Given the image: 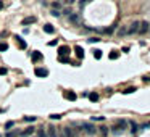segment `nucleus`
Instances as JSON below:
<instances>
[{
  "instance_id": "12",
  "label": "nucleus",
  "mask_w": 150,
  "mask_h": 137,
  "mask_svg": "<svg viewBox=\"0 0 150 137\" xmlns=\"http://www.w3.org/2000/svg\"><path fill=\"white\" fill-rule=\"evenodd\" d=\"M32 23H36V16H28V18H24L23 21H21V24L26 26V24H32Z\"/></svg>"
},
{
  "instance_id": "41",
  "label": "nucleus",
  "mask_w": 150,
  "mask_h": 137,
  "mask_svg": "<svg viewBox=\"0 0 150 137\" xmlns=\"http://www.w3.org/2000/svg\"><path fill=\"white\" fill-rule=\"evenodd\" d=\"M2 8H3V2H2V0H0V10H2Z\"/></svg>"
},
{
  "instance_id": "9",
  "label": "nucleus",
  "mask_w": 150,
  "mask_h": 137,
  "mask_svg": "<svg viewBox=\"0 0 150 137\" xmlns=\"http://www.w3.org/2000/svg\"><path fill=\"white\" fill-rule=\"evenodd\" d=\"M148 29H150V24L147 23V21H142V23L139 24V32H140V34H145Z\"/></svg>"
},
{
  "instance_id": "22",
  "label": "nucleus",
  "mask_w": 150,
  "mask_h": 137,
  "mask_svg": "<svg viewBox=\"0 0 150 137\" xmlns=\"http://www.w3.org/2000/svg\"><path fill=\"white\" fill-rule=\"evenodd\" d=\"M60 63H69V56H60Z\"/></svg>"
},
{
  "instance_id": "6",
  "label": "nucleus",
  "mask_w": 150,
  "mask_h": 137,
  "mask_svg": "<svg viewBox=\"0 0 150 137\" xmlns=\"http://www.w3.org/2000/svg\"><path fill=\"white\" fill-rule=\"evenodd\" d=\"M34 73H36L37 77H47L48 76V71L45 68H36V69H34Z\"/></svg>"
},
{
  "instance_id": "37",
  "label": "nucleus",
  "mask_w": 150,
  "mask_h": 137,
  "mask_svg": "<svg viewBox=\"0 0 150 137\" xmlns=\"http://www.w3.org/2000/svg\"><path fill=\"white\" fill-rule=\"evenodd\" d=\"M3 74H7V68H0V76H3Z\"/></svg>"
},
{
  "instance_id": "40",
  "label": "nucleus",
  "mask_w": 150,
  "mask_h": 137,
  "mask_svg": "<svg viewBox=\"0 0 150 137\" xmlns=\"http://www.w3.org/2000/svg\"><path fill=\"white\" fill-rule=\"evenodd\" d=\"M113 29H115V28H108V29H105V32L110 34V32H113Z\"/></svg>"
},
{
  "instance_id": "18",
  "label": "nucleus",
  "mask_w": 150,
  "mask_h": 137,
  "mask_svg": "<svg viewBox=\"0 0 150 137\" xmlns=\"http://www.w3.org/2000/svg\"><path fill=\"white\" fill-rule=\"evenodd\" d=\"M126 34H127V28H124V26H123V28H120V29H118V36H126Z\"/></svg>"
},
{
  "instance_id": "24",
  "label": "nucleus",
  "mask_w": 150,
  "mask_h": 137,
  "mask_svg": "<svg viewBox=\"0 0 150 137\" xmlns=\"http://www.w3.org/2000/svg\"><path fill=\"white\" fill-rule=\"evenodd\" d=\"M118 56H120V53H118V52H111V53H110V58H111V60H116Z\"/></svg>"
},
{
  "instance_id": "23",
  "label": "nucleus",
  "mask_w": 150,
  "mask_h": 137,
  "mask_svg": "<svg viewBox=\"0 0 150 137\" xmlns=\"http://www.w3.org/2000/svg\"><path fill=\"white\" fill-rule=\"evenodd\" d=\"M8 50V44H0V52H7Z\"/></svg>"
},
{
  "instance_id": "1",
  "label": "nucleus",
  "mask_w": 150,
  "mask_h": 137,
  "mask_svg": "<svg viewBox=\"0 0 150 137\" xmlns=\"http://www.w3.org/2000/svg\"><path fill=\"white\" fill-rule=\"evenodd\" d=\"M126 127H127V121H126V119H118V121L113 124L111 131L115 132V134H120V132H123Z\"/></svg>"
},
{
  "instance_id": "43",
  "label": "nucleus",
  "mask_w": 150,
  "mask_h": 137,
  "mask_svg": "<svg viewBox=\"0 0 150 137\" xmlns=\"http://www.w3.org/2000/svg\"><path fill=\"white\" fill-rule=\"evenodd\" d=\"M0 137H2V135H0Z\"/></svg>"
},
{
  "instance_id": "25",
  "label": "nucleus",
  "mask_w": 150,
  "mask_h": 137,
  "mask_svg": "<svg viewBox=\"0 0 150 137\" xmlns=\"http://www.w3.org/2000/svg\"><path fill=\"white\" fill-rule=\"evenodd\" d=\"M129 124H131V127H132V129H131L132 132H136V131H137V124H136L134 121H129Z\"/></svg>"
},
{
  "instance_id": "38",
  "label": "nucleus",
  "mask_w": 150,
  "mask_h": 137,
  "mask_svg": "<svg viewBox=\"0 0 150 137\" xmlns=\"http://www.w3.org/2000/svg\"><path fill=\"white\" fill-rule=\"evenodd\" d=\"M5 137H16V134H15V132H8Z\"/></svg>"
},
{
  "instance_id": "35",
  "label": "nucleus",
  "mask_w": 150,
  "mask_h": 137,
  "mask_svg": "<svg viewBox=\"0 0 150 137\" xmlns=\"http://www.w3.org/2000/svg\"><path fill=\"white\" fill-rule=\"evenodd\" d=\"M99 41H100L99 37H92V39H89V42H90V44H94V42H99Z\"/></svg>"
},
{
  "instance_id": "30",
  "label": "nucleus",
  "mask_w": 150,
  "mask_h": 137,
  "mask_svg": "<svg viewBox=\"0 0 150 137\" xmlns=\"http://www.w3.org/2000/svg\"><path fill=\"white\" fill-rule=\"evenodd\" d=\"M63 13H65V15H68V16H69V15H71L73 11H71V8H65V10H63Z\"/></svg>"
},
{
  "instance_id": "4",
  "label": "nucleus",
  "mask_w": 150,
  "mask_h": 137,
  "mask_svg": "<svg viewBox=\"0 0 150 137\" xmlns=\"http://www.w3.org/2000/svg\"><path fill=\"white\" fill-rule=\"evenodd\" d=\"M68 21L74 26H79L81 24V16H79V13H71V15L68 16Z\"/></svg>"
},
{
  "instance_id": "32",
  "label": "nucleus",
  "mask_w": 150,
  "mask_h": 137,
  "mask_svg": "<svg viewBox=\"0 0 150 137\" xmlns=\"http://www.w3.org/2000/svg\"><path fill=\"white\" fill-rule=\"evenodd\" d=\"M13 124H15V123H13V121H8L7 124H5V127H7V129H10V127H13Z\"/></svg>"
},
{
  "instance_id": "19",
  "label": "nucleus",
  "mask_w": 150,
  "mask_h": 137,
  "mask_svg": "<svg viewBox=\"0 0 150 137\" xmlns=\"http://www.w3.org/2000/svg\"><path fill=\"white\" fill-rule=\"evenodd\" d=\"M94 58H95V60H100V58H102V50H94Z\"/></svg>"
},
{
  "instance_id": "44",
  "label": "nucleus",
  "mask_w": 150,
  "mask_h": 137,
  "mask_svg": "<svg viewBox=\"0 0 150 137\" xmlns=\"http://www.w3.org/2000/svg\"><path fill=\"white\" fill-rule=\"evenodd\" d=\"M148 31H150V29H148Z\"/></svg>"
},
{
  "instance_id": "21",
  "label": "nucleus",
  "mask_w": 150,
  "mask_h": 137,
  "mask_svg": "<svg viewBox=\"0 0 150 137\" xmlns=\"http://www.w3.org/2000/svg\"><path fill=\"white\" fill-rule=\"evenodd\" d=\"M52 8H53V10H60V8H61V3H60V2H53V3H52Z\"/></svg>"
},
{
  "instance_id": "17",
  "label": "nucleus",
  "mask_w": 150,
  "mask_h": 137,
  "mask_svg": "<svg viewBox=\"0 0 150 137\" xmlns=\"http://www.w3.org/2000/svg\"><path fill=\"white\" fill-rule=\"evenodd\" d=\"M87 95H89V100H90V102H97V100H99V94H95V92L87 94Z\"/></svg>"
},
{
  "instance_id": "20",
  "label": "nucleus",
  "mask_w": 150,
  "mask_h": 137,
  "mask_svg": "<svg viewBox=\"0 0 150 137\" xmlns=\"http://www.w3.org/2000/svg\"><path fill=\"white\" fill-rule=\"evenodd\" d=\"M50 15H52V16H55V18H58L61 13H60V10H53V8H52V10H50Z\"/></svg>"
},
{
  "instance_id": "15",
  "label": "nucleus",
  "mask_w": 150,
  "mask_h": 137,
  "mask_svg": "<svg viewBox=\"0 0 150 137\" xmlns=\"http://www.w3.org/2000/svg\"><path fill=\"white\" fill-rule=\"evenodd\" d=\"M44 32H47V34H53L55 32V28L52 24H45L44 26Z\"/></svg>"
},
{
  "instance_id": "39",
  "label": "nucleus",
  "mask_w": 150,
  "mask_h": 137,
  "mask_svg": "<svg viewBox=\"0 0 150 137\" xmlns=\"http://www.w3.org/2000/svg\"><path fill=\"white\" fill-rule=\"evenodd\" d=\"M48 45H50V47H53V45H57V41H50V42H48Z\"/></svg>"
},
{
  "instance_id": "33",
  "label": "nucleus",
  "mask_w": 150,
  "mask_h": 137,
  "mask_svg": "<svg viewBox=\"0 0 150 137\" xmlns=\"http://www.w3.org/2000/svg\"><path fill=\"white\" fill-rule=\"evenodd\" d=\"M92 119H94V121H103V116H94V118H92Z\"/></svg>"
},
{
  "instance_id": "3",
  "label": "nucleus",
  "mask_w": 150,
  "mask_h": 137,
  "mask_svg": "<svg viewBox=\"0 0 150 137\" xmlns=\"http://www.w3.org/2000/svg\"><path fill=\"white\" fill-rule=\"evenodd\" d=\"M60 137H76V132H74V129H71V127H61Z\"/></svg>"
},
{
  "instance_id": "11",
  "label": "nucleus",
  "mask_w": 150,
  "mask_h": 137,
  "mask_svg": "<svg viewBox=\"0 0 150 137\" xmlns=\"http://www.w3.org/2000/svg\"><path fill=\"white\" fill-rule=\"evenodd\" d=\"M15 39H16V44H18V47L21 48V50H24V48H26V47H28V44H26V41H24V39H23V37H20V36H16Z\"/></svg>"
},
{
  "instance_id": "16",
  "label": "nucleus",
  "mask_w": 150,
  "mask_h": 137,
  "mask_svg": "<svg viewBox=\"0 0 150 137\" xmlns=\"http://www.w3.org/2000/svg\"><path fill=\"white\" fill-rule=\"evenodd\" d=\"M76 97H78V95L74 94L73 90H69V92H66V94H65V99H68V100H71V102L76 100Z\"/></svg>"
},
{
  "instance_id": "26",
  "label": "nucleus",
  "mask_w": 150,
  "mask_h": 137,
  "mask_svg": "<svg viewBox=\"0 0 150 137\" xmlns=\"http://www.w3.org/2000/svg\"><path fill=\"white\" fill-rule=\"evenodd\" d=\"M24 121L32 123V121H36V116H24Z\"/></svg>"
},
{
  "instance_id": "14",
  "label": "nucleus",
  "mask_w": 150,
  "mask_h": 137,
  "mask_svg": "<svg viewBox=\"0 0 150 137\" xmlns=\"http://www.w3.org/2000/svg\"><path fill=\"white\" fill-rule=\"evenodd\" d=\"M74 52H76V56H78V58H84V50H82V47L76 45V47H74Z\"/></svg>"
},
{
  "instance_id": "2",
  "label": "nucleus",
  "mask_w": 150,
  "mask_h": 137,
  "mask_svg": "<svg viewBox=\"0 0 150 137\" xmlns=\"http://www.w3.org/2000/svg\"><path fill=\"white\" fill-rule=\"evenodd\" d=\"M81 129L86 132V134H89V135H94L95 132H97V127L94 124H90V123H82L81 124Z\"/></svg>"
},
{
  "instance_id": "8",
  "label": "nucleus",
  "mask_w": 150,
  "mask_h": 137,
  "mask_svg": "<svg viewBox=\"0 0 150 137\" xmlns=\"http://www.w3.org/2000/svg\"><path fill=\"white\" fill-rule=\"evenodd\" d=\"M31 60L34 61V63H37V61H41L42 60V53L39 50H34L32 53H31Z\"/></svg>"
},
{
  "instance_id": "42",
  "label": "nucleus",
  "mask_w": 150,
  "mask_h": 137,
  "mask_svg": "<svg viewBox=\"0 0 150 137\" xmlns=\"http://www.w3.org/2000/svg\"><path fill=\"white\" fill-rule=\"evenodd\" d=\"M31 137H34V135H31Z\"/></svg>"
},
{
  "instance_id": "28",
  "label": "nucleus",
  "mask_w": 150,
  "mask_h": 137,
  "mask_svg": "<svg viewBox=\"0 0 150 137\" xmlns=\"http://www.w3.org/2000/svg\"><path fill=\"white\" fill-rule=\"evenodd\" d=\"M61 118V114H58V113H53V114H50V119H60Z\"/></svg>"
},
{
  "instance_id": "10",
  "label": "nucleus",
  "mask_w": 150,
  "mask_h": 137,
  "mask_svg": "<svg viewBox=\"0 0 150 137\" xmlns=\"http://www.w3.org/2000/svg\"><path fill=\"white\" fill-rule=\"evenodd\" d=\"M139 24H140V23L134 21V23L131 24V28L127 29V34H136V32H139Z\"/></svg>"
},
{
  "instance_id": "13",
  "label": "nucleus",
  "mask_w": 150,
  "mask_h": 137,
  "mask_svg": "<svg viewBox=\"0 0 150 137\" xmlns=\"http://www.w3.org/2000/svg\"><path fill=\"white\" fill-rule=\"evenodd\" d=\"M34 131H36V129H34V127L32 126H31V127H28V129H26V131H23V132H21V137H28V135H32L34 134Z\"/></svg>"
},
{
  "instance_id": "7",
  "label": "nucleus",
  "mask_w": 150,
  "mask_h": 137,
  "mask_svg": "<svg viewBox=\"0 0 150 137\" xmlns=\"http://www.w3.org/2000/svg\"><path fill=\"white\" fill-rule=\"evenodd\" d=\"M69 47H66V45H61L60 48H58V56H68L69 55Z\"/></svg>"
},
{
  "instance_id": "27",
  "label": "nucleus",
  "mask_w": 150,
  "mask_h": 137,
  "mask_svg": "<svg viewBox=\"0 0 150 137\" xmlns=\"http://www.w3.org/2000/svg\"><path fill=\"white\" fill-rule=\"evenodd\" d=\"M100 132H102V135H107V132H108V127L102 126V127H100Z\"/></svg>"
},
{
  "instance_id": "31",
  "label": "nucleus",
  "mask_w": 150,
  "mask_h": 137,
  "mask_svg": "<svg viewBox=\"0 0 150 137\" xmlns=\"http://www.w3.org/2000/svg\"><path fill=\"white\" fill-rule=\"evenodd\" d=\"M136 89H134V87H129V89H126L124 90V94H132V92H134Z\"/></svg>"
},
{
  "instance_id": "5",
  "label": "nucleus",
  "mask_w": 150,
  "mask_h": 137,
  "mask_svg": "<svg viewBox=\"0 0 150 137\" xmlns=\"http://www.w3.org/2000/svg\"><path fill=\"white\" fill-rule=\"evenodd\" d=\"M47 137H60V132L57 131L55 126H48L47 127Z\"/></svg>"
},
{
  "instance_id": "36",
  "label": "nucleus",
  "mask_w": 150,
  "mask_h": 137,
  "mask_svg": "<svg viewBox=\"0 0 150 137\" xmlns=\"http://www.w3.org/2000/svg\"><path fill=\"white\" fill-rule=\"evenodd\" d=\"M63 2L66 3V5H73V3L76 2V0H63Z\"/></svg>"
},
{
  "instance_id": "29",
  "label": "nucleus",
  "mask_w": 150,
  "mask_h": 137,
  "mask_svg": "<svg viewBox=\"0 0 150 137\" xmlns=\"http://www.w3.org/2000/svg\"><path fill=\"white\" fill-rule=\"evenodd\" d=\"M39 137H47V131H44V129H39Z\"/></svg>"
},
{
  "instance_id": "34",
  "label": "nucleus",
  "mask_w": 150,
  "mask_h": 137,
  "mask_svg": "<svg viewBox=\"0 0 150 137\" xmlns=\"http://www.w3.org/2000/svg\"><path fill=\"white\" fill-rule=\"evenodd\" d=\"M87 2H89V0H81V2H79V7H84V5H87Z\"/></svg>"
}]
</instances>
